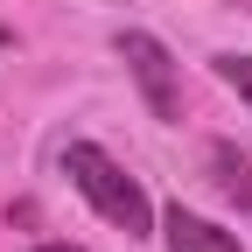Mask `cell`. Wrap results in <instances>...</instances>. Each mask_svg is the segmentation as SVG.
Returning <instances> with one entry per match:
<instances>
[{
  "mask_svg": "<svg viewBox=\"0 0 252 252\" xmlns=\"http://www.w3.org/2000/svg\"><path fill=\"white\" fill-rule=\"evenodd\" d=\"M119 63H126V77L140 84L147 112L161 119V126H175V119H182V63L154 42L147 28H126V35H119Z\"/></svg>",
  "mask_w": 252,
  "mask_h": 252,
  "instance_id": "7a4b0ae2",
  "label": "cell"
},
{
  "mask_svg": "<svg viewBox=\"0 0 252 252\" xmlns=\"http://www.w3.org/2000/svg\"><path fill=\"white\" fill-rule=\"evenodd\" d=\"M35 252H84V245H35Z\"/></svg>",
  "mask_w": 252,
  "mask_h": 252,
  "instance_id": "8992f818",
  "label": "cell"
},
{
  "mask_svg": "<svg viewBox=\"0 0 252 252\" xmlns=\"http://www.w3.org/2000/svg\"><path fill=\"white\" fill-rule=\"evenodd\" d=\"M63 175H70V182H77V196H84L91 210H98L105 224H119L126 238L154 231V203H147V189H140L133 175H126V168L112 161L105 147H91V140H70V147H63Z\"/></svg>",
  "mask_w": 252,
  "mask_h": 252,
  "instance_id": "6da1fadb",
  "label": "cell"
},
{
  "mask_svg": "<svg viewBox=\"0 0 252 252\" xmlns=\"http://www.w3.org/2000/svg\"><path fill=\"white\" fill-rule=\"evenodd\" d=\"M203 168H210V182H217L224 203H238V210L252 203V161H245L231 140H210V147H203Z\"/></svg>",
  "mask_w": 252,
  "mask_h": 252,
  "instance_id": "277c9868",
  "label": "cell"
},
{
  "mask_svg": "<svg viewBox=\"0 0 252 252\" xmlns=\"http://www.w3.org/2000/svg\"><path fill=\"white\" fill-rule=\"evenodd\" d=\"M161 238H168V252H238V231H224V224H210V217H196V210H168L161 217Z\"/></svg>",
  "mask_w": 252,
  "mask_h": 252,
  "instance_id": "3957f363",
  "label": "cell"
},
{
  "mask_svg": "<svg viewBox=\"0 0 252 252\" xmlns=\"http://www.w3.org/2000/svg\"><path fill=\"white\" fill-rule=\"evenodd\" d=\"M217 77H224V84L238 91V98L252 105V56H217Z\"/></svg>",
  "mask_w": 252,
  "mask_h": 252,
  "instance_id": "5b68a950",
  "label": "cell"
},
{
  "mask_svg": "<svg viewBox=\"0 0 252 252\" xmlns=\"http://www.w3.org/2000/svg\"><path fill=\"white\" fill-rule=\"evenodd\" d=\"M0 42H7V28H0Z\"/></svg>",
  "mask_w": 252,
  "mask_h": 252,
  "instance_id": "52a82bcc",
  "label": "cell"
}]
</instances>
